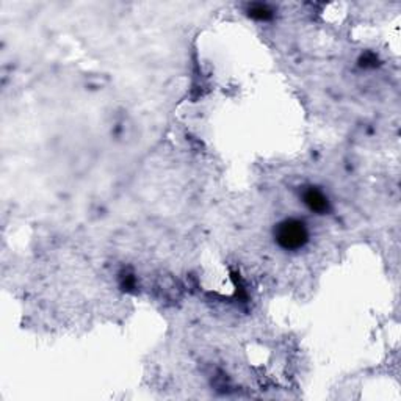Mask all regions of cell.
Instances as JSON below:
<instances>
[{
    "label": "cell",
    "mask_w": 401,
    "mask_h": 401,
    "mask_svg": "<svg viewBox=\"0 0 401 401\" xmlns=\"http://www.w3.org/2000/svg\"><path fill=\"white\" fill-rule=\"evenodd\" d=\"M273 237L276 245L281 249L296 252L307 247L310 240V232L307 224L302 219L286 218L275 226Z\"/></svg>",
    "instance_id": "6da1fadb"
},
{
    "label": "cell",
    "mask_w": 401,
    "mask_h": 401,
    "mask_svg": "<svg viewBox=\"0 0 401 401\" xmlns=\"http://www.w3.org/2000/svg\"><path fill=\"white\" fill-rule=\"evenodd\" d=\"M301 199L304 205L307 207L310 212L316 213V215H325L331 210V200L326 196V193L316 189V187H307L301 193Z\"/></svg>",
    "instance_id": "7a4b0ae2"
},
{
    "label": "cell",
    "mask_w": 401,
    "mask_h": 401,
    "mask_svg": "<svg viewBox=\"0 0 401 401\" xmlns=\"http://www.w3.org/2000/svg\"><path fill=\"white\" fill-rule=\"evenodd\" d=\"M245 13H247L251 19H254V21H258V22H267L275 17V10L271 8L270 5L258 3V2L248 3L247 6H245Z\"/></svg>",
    "instance_id": "3957f363"
}]
</instances>
